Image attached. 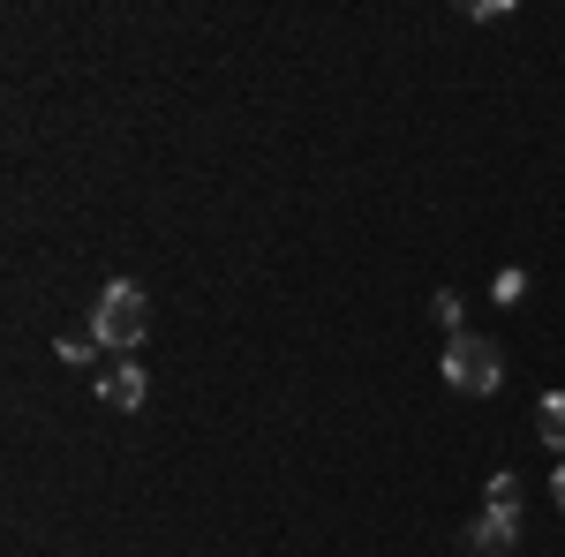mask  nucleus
<instances>
[{"mask_svg":"<svg viewBox=\"0 0 565 557\" xmlns=\"http://www.w3.org/2000/svg\"><path fill=\"white\" fill-rule=\"evenodd\" d=\"M558 513H565V468H558Z\"/></svg>","mask_w":565,"mask_h":557,"instance_id":"obj_6","label":"nucleus"},{"mask_svg":"<svg viewBox=\"0 0 565 557\" xmlns=\"http://www.w3.org/2000/svg\"><path fill=\"white\" fill-rule=\"evenodd\" d=\"M143 369H136V362H121V369H106V377H98V399H106V407H143Z\"/></svg>","mask_w":565,"mask_h":557,"instance_id":"obj_4","label":"nucleus"},{"mask_svg":"<svg viewBox=\"0 0 565 557\" xmlns=\"http://www.w3.org/2000/svg\"><path fill=\"white\" fill-rule=\"evenodd\" d=\"M143 332H151V301H143V287L114 279V287L98 294V309H90V340L129 354V346H143Z\"/></svg>","mask_w":565,"mask_h":557,"instance_id":"obj_1","label":"nucleus"},{"mask_svg":"<svg viewBox=\"0 0 565 557\" xmlns=\"http://www.w3.org/2000/svg\"><path fill=\"white\" fill-rule=\"evenodd\" d=\"M535 429H543V437H551V444L565 452V392H551V399L535 407Z\"/></svg>","mask_w":565,"mask_h":557,"instance_id":"obj_5","label":"nucleus"},{"mask_svg":"<svg viewBox=\"0 0 565 557\" xmlns=\"http://www.w3.org/2000/svg\"><path fill=\"white\" fill-rule=\"evenodd\" d=\"M521 543V513L513 505H482V519L468 527V550H482V557H505Z\"/></svg>","mask_w":565,"mask_h":557,"instance_id":"obj_3","label":"nucleus"},{"mask_svg":"<svg viewBox=\"0 0 565 557\" xmlns=\"http://www.w3.org/2000/svg\"><path fill=\"white\" fill-rule=\"evenodd\" d=\"M498 377H505L498 340H482V332H452V346H445V385L468 392V399H490V392H498Z\"/></svg>","mask_w":565,"mask_h":557,"instance_id":"obj_2","label":"nucleus"}]
</instances>
